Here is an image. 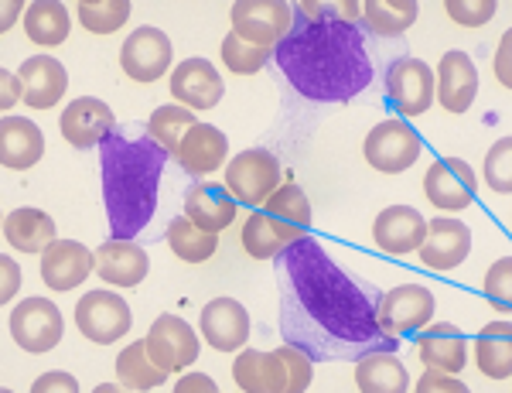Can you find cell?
Segmentation results:
<instances>
[{"label":"cell","mask_w":512,"mask_h":393,"mask_svg":"<svg viewBox=\"0 0 512 393\" xmlns=\"http://www.w3.org/2000/svg\"><path fill=\"white\" fill-rule=\"evenodd\" d=\"M263 209L277 212L280 219H287V223H294V226H301V229L311 226V199L304 195V188L294 185V182L280 185L277 192L270 195L267 202H263Z\"/></svg>","instance_id":"39"},{"label":"cell","mask_w":512,"mask_h":393,"mask_svg":"<svg viewBox=\"0 0 512 393\" xmlns=\"http://www.w3.org/2000/svg\"><path fill=\"white\" fill-rule=\"evenodd\" d=\"M475 366L489 380H512V322H489L478 332Z\"/></svg>","instance_id":"31"},{"label":"cell","mask_w":512,"mask_h":393,"mask_svg":"<svg viewBox=\"0 0 512 393\" xmlns=\"http://www.w3.org/2000/svg\"><path fill=\"white\" fill-rule=\"evenodd\" d=\"M482 178L495 195H512V137H499V141L489 147L485 165H482Z\"/></svg>","instance_id":"40"},{"label":"cell","mask_w":512,"mask_h":393,"mask_svg":"<svg viewBox=\"0 0 512 393\" xmlns=\"http://www.w3.org/2000/svg\"><path fill=\"white\" fill-rule=\"evenodd\" d=\"M362 154H366V165L376 168L379 175H403L420 161L424 141L403 117H386L366 134Z\"/></svg>","instance_id":"4"},{"label":"cell","mask_w":512,"mask_h":393,"mask_svg":"<svg viewBox=\"0 0 512 393\" xmlns=\"http://www.w3.org/2000/svg\"><path fill=\"white\" fill-rule=\"evenodd\" d=\"M21 100H24L21 76H18V72H11V69H4V72H0V110L11 113Z\"/></svg>","instance_id":"46"},{"label":"cell","mask_w":512,"mask_h":393,"mask_svg":"<svg viewBox=\"0 0 512 393\" xmlns=\"http://www.w3.org/2000/svg\"><path fill=\"white\" fill-rule=\"evenodd\" d=\"M195 110H188V106L181 103H168V106H158V110L147 117V137H154L164 151L175 154L181 137L188 134V127H195Z\"/></svg>","instance_id":"36"},{"label":"cell","mask_w":512,"mask_h":393,"mask_svg":"<svg viewBox=\"0 0 512 393\" xmlns=\"http://www.w3.org/2000/svg\"><path fill=\"white\" fill-rule=\"evenodd\" d=\"M301 236H308V229L287 223L277 212H267L260 206L256 212H250V219L243 223L239 240H243V250L250 253L253 260H277L280 253L301 240Z\"/></svg>","instance_id":"20"},{"label":"cell","mask_w":512,"mask_h":393,"mask_svg":"<svg viewBox=\"0 0 512 393\" xmlns=\"http://www.w3.org/2000/svg\"><path fill=\"white\" fill-rule=\"evenodd\" d=\"M147 270H151V260L134 240H106L96 250L99 281L113 284V288H140L147 281Z\"/></svg>","instance_id":"23"},{"label":"cell","mask_w":512,"mask_h":393,"mask_svg":"<svg viewBox=\"0 0 512 393\" xmlns=\"http://www.w3.org/2000/svg\"><path fill=\"white\" fill-rule=\"evenodd\" d=\"M468 387L461 383V373H448V370H431L427 366L424 376L417 380V393H465Z\"/></svg>","instance_id":"44"},{"label":"cell","mask_w":512,"mask_h":393,"mask_svg":"<svg viewBox=\"0 0 512 393\" xmlns=\"http://www.w3.org/2000/svg\"><path fill=\"white\" fill-rule=\"evenodd\" d=\"M222 185L243 206H263L284 185V168L267 147H246L226 165V182Z\"/></svg>","instance_id":"5"},{"label":"cell","mask_w":512,"mask_h":393,"mask_svg":"<svg viewBox=\"0 0 512 393\" xmlns=\"http://www.w3.org/2000/svg\"><path fill=\"white\" fill-rule=\"evenodd\" d=\"M427 240V219L414 206H386L373 223V243L390 257L417 253Z\"/></svg>","instance_id":"19"},{"label":"cell","mask_w":512,"mask_h":393,"mask_svg":"<svg viewBox=\"0 0 512 393\" xmlns=\"http://www.w3.org/2000/svg\"><path fill=\"white\" fill-rule=\"evenodd\" d=\"M168 247L178 260L185 264H205L212 260V253L219 250V233H205L202 226H195L188 216H178L168 226Z\"/></svg>","instance_id":"35"},{"label":"cell","mask_w":512,"mask_h":393,"mask_svg":"<svg viewBox=\"0 0 512 393\" xmlns=\"http://www.w3.org/2000/svg\"><path fill=\"white\" fill-rule=\"evenodd\" d=\"M31 390L35 393H76L79 390V380L72 373H65V370H55V373H45V376H38L35 383H31Z\"/></svg>","instance_id":"48"},{"label":"cell","mask_w":512,"mask_h":393,"mask_svg":"<svg viewBox=\"0 0 512 393\" xmlns=\"http://www.w3.org/2000/svg\"><path fill=\"white\" fill-rule=\"evenodd\" d=\"M171 154L154 137L113 130L99 144V178L113 240H134L158 209V188Z\"/></svg>","instance_id":"3"},{"label":"cell","mask_w":512,"mask_h":393,"mask_svg":"<svg viewBox=\"0 0 512 393\" xmlns=\"http://www.w3.org/2000/svg\"><path fill=\"white\" fill-rule=\"evenodd\" d=\"M233 380L246 393H284L287 390V363L277 349H239L233 363Z\"/></svg>","instance_id":"25"},{"label":"cell","mask_w":512,"mask_h":393,"mask_svg":"<svg viewBox=\"0 0 512 393\" xmlns=\"http://www.w3.org/2000/svg\"><path fill=\"white\" fill-rule=\"evenodd\" d=\"M417 0H366L362 4V24L376 38H400L417 24Z\"/></svg>","instance_id":"33"},{"label":"cell","mask_w":512,"mask_h":393,"mask_svg":"<svg viewBox=\"0 0 512 393\" xmlns=\"http://www.w3.org/2000/svg\"><path fill=\"white\" fill-rule=\"evenodd\" d=\"M198 332L216 352H239L250 342V311L236 298H212L198 315Z\"/></svg>","instance_id":"14"},{"label":"cell","mask_w":512,"mask_h":393,"mask_svg":"<svg viewBox=\"0 0 512 393\" xmlns=\"http://www.w3.org/2000/svg\"><path fill=\"white\" fill-rule=\"evenodd\" d=\"M130 11H134L130 0H79L76 4L79 24L89 35H113V31H120L130 21Z\"/></svg>","instance_id":"37"},{"label":"cell","mask_w":512,"mask_h":393,"mask_svg":"<svg viewBox=\"0 0 512 393\" xmlns=\"http://www.w3.org/2000/svg\"><path fill=\"white\" fill-rule=\"evenodd\" d=\"M424 195L444 212H461L478 199V175L465 158H437L424 171Z\"/></svg>","instance_id":"13"},{"label":"cell","mask_w":512,"mask_h":393,"mask_svg":"<svg viewBox=\"0 0 512 393\" xmlns=\"http://www.w3.org/2000/svg\"><path fill=\"white\" fill-rule=\"evenodd\" d=\"M41 281L52 291H76L96 270V250L79 240H55L41 253Z\"/></svg>","instance_id":"18"},{"label":"cell","mask_w":512,"mask_h":393,"mask_svg":"<svg viewBox=\"0 0 512 393\" xmlns=\"http://www.w3.org/2000/svg\"><path fill=\"white\" fill-rule=\"evenodd\" d=\"M219 55H222V65H226L233 76H256V72L263 69L270 59H274V52L270 48H260V45H250V42H243V38L236 35H226L222 38V48H219Z\"/></svg>","instance_id":"38"},{"label":"cell","mask_w":512,"mask_h":393,"mask_svg":"<svg viewBox=\"0 0 512 393\" xmlns=\"http://www.w3.org/2000/svg\"><path fill=\"white\" fill-rule=\"evenodd\" d=\"M332 14L338 21L355 24V21H362V4L359 0H342V4H332Z\"/></svg>","instance_id":"50"},{"label":"cell","mask_w":512,"mask_h":393,"mask_svg":"<svg viewBox=\"0 0 512 393\" xmlns=\"http://www.w3.org/2000/svg\"><path fill=\"white\" fill-rule=\"evenodd\" d=\"M0 274H4V288H0V301H4V305H11V301L18 298L21 284H24V274H21L18 260H14V257H0Z\"/></svg>","instance_id":"47"},{"label":"cell","mask_w":512,"mask_h":393,"mask_svg":"<svg viewBox=\"0 0 512 393\" xmlns=\"http://www.w3.org/2000/svg\"><path fill=\"white\" fill-rule=\"evenodd\" d=\"M59 130L65 144H72L76 151H86V147H99L117 130V117H113L110 103L96 100V96H79L62 110Z\"/></svg>","instance_id":"15"},{"label":"cell","mask_w":512,"mask_h":393,"mask_svg":"<svg viewBox=\"0 0 512 393\" xmlns=\"http://www.w3.org/2000/svg\"><path fill=\"white\" fill-rule=\"evenodd\" d=\"M417 253H420V264L427 270L448 274V270L465 264L468 253H472V229L451 216L431 219L427 223V240Z\"/></svg>","instance_id":"17"},{"label":"cell","mask_w":512,"mask_h":393,"mask_svg":"<svg viewBox=\"0 0 512 393\" xmlns=\"http://www.w3.org/2000/svg\"><path fill=\"white\" fill-rule=\"evenodd\" d=\"M21 11H28V4H21V0H7V4H4V21H0V31H11L14 21L21 18Z\"/></svg>","instance_id":"51"},{"label":"cell","mask_w":512,"mask_h":393,"mask_svg":"<svg viewBox=\"0 0 512 393\" xmlns=\"http://www.w3.org/2000/svg\"><path fill=\"white\" fill-rule=\"evenodd\" d=\"M120 387H123V383H120ZM120 387H117V383H99L96 390H99V393H117Z\"/></svg>","instance_id":"52"},{"label":"cell","mask_w":512,"mask_h":393,"mask_svg":"<svg viewBox=\"0 0 512 393\" xmlns=\"http://www.w3.org/2000/svg\"><path fill=\"white\" fill-rule=\"evenodd\" d=\"M434 308L437 301L427 284H396V288L383 291V298H379V329L390 339L414 335L431 325Z\"/></svg>","instance_id":"7"},{"label":"cell","mask_w":512,"mask_h":393,"mask_svg":"<svg viewBox=\"0 0 512 393\" xmlns=\"http://www.w3.org/2000/svg\"><path fill=\"white\" fill-rule=\"evenodd\" d=\"M171 62H175L171 38L154 24L134 28L120 48V65L134 83H158L161 76L171 72Z\"/></svg>","instance_id":"10"},{"label":"cell","mask_w":512,"mask_h":393,"mask_svg":"<svg viewBox=\"0 0 512 393\" xmlns=\"http://www.w3.org/2000/svg\"><path fill=\"white\" fill-rule=\"evenodd\" d=\"M72 31L69 7L62 0H35L24 11V35L38 48H59Z\"/></svg>","instance_id":"32"},{"label":"cell","mask_w":512,"mask_h":393,"mask_svg":"<svg viewBox=\"0 0 512 393\" xmlns=\"http://www.w3.org/2000/svg\"><path fill=\"white\" fill-rule=\"evenodd\" d=\"M65 318L55 301L48 298H24L11 311V339L24 352H52L62 342Z\"/></svg>","instance_id":"11"},{"label":"cell","mask_w":512,"mask_h":393,"mask_svg":"<svg viewBox=\"0 0 512 393\" xmlns=\"http://www.w3.org/2000/svg\"><path fill=\"white\" fill-rule=\"evenodd\" d=\"M198 335L181 315H158L151 332L144 335L147 352L164 373H185V366L198 363Z\"/></svg>","instance_id":"12"},{"label":"cell","mask_w":512,"mask_h":393,"mask_svg":"<svg viewBox=\"0 0 512 393\" xmlns=\"http://www.w3.org/2000/svg\"><path fill=\"white\" fill-rule=\"evenodd\" d=\"M274 62L304 100L349 103L373 83L366 35L335 14L321 21H294V31L274 48Z\"/></svg>","instance_id":"2"},{"label":"cell","mask_w":512,"mask_h":393,"mask_svg":"<svg viewBox=\"0 0 512 393\" xmlns=\"http://www.w3.org/2000/svg\"><path fill=\"white\" fill-rule=\"evenodd\" d=\"M45 158V134L28 117L0 120V165L7 171H28Z\"/></svg>","instance_id":"26"},{"label":"cell","mask_w":512,"mask_h":393,"mask_svg":"<svg viewBox=\"0 0 512 393\" xmlns=\"http://www.w3.org/2000/svg\"><path fill=\"white\" fill-rule=\"evenodd\" d=\"M175 390L178 393H216L219 383L212 380V376H205V373H181Z\"/></svg>","instance_id":"49"},{"label":"cell","mask_w":512,"mask_h":393,"mask_svg":"<svg viewBox=\"0 0 512 393\" xmlns=\"http://www.w3.org/2000/svg\"><path fill=\"white\" fill-rule=\"evenodd\" d=\"M4 240H7V247H14L18 253H35V257H41V253L59 240V226H55V219L48 216L45 209L21 206L14 212H7Z\"/></svg>","instance_id":"29"},{"label":"cell","mask_w":512,"mask_h":393,"mask_svg":"<svg viewBox=\"0 0 512 393\" xmlns=\"http://www.w3.org/2000/svg\"><path fill=\"white\" fill-rule=\"evenodd\" d=\"M280 288V335L301 346L315 363L325 359H359L366 349L390 346L379 329V294L325 253L318 240L301 236L277 257Z\"/></svg>","instance_id":"1"},{"label":"cell","mask_w":512,"mask_h":393,"mask_svg":"<svg viewBox=\"0 0 512 393\" xmlns=\"http://www.w3.org/2000/svg\"><path fill=\"white\" fill-rule=\"evenodd\" d=\"M386 96H390L393 110L407 117H424L437 103V76L424 59H396L386 69Z\"/></svg>","instance_id":"8"},{"label":"cell","mask_w":512,"mask_h":393,"mask_svg":"<svg viewBox=\"0 0 512 393\" xmlns=\"http://www.w3.org/2000/svg\"><path fill=\"white\" fill-rule=\"evenodd\" d=\"M229 21L243 42L274 52L294 31V4L287 0H236Z\"/></svg>","instance_id":"6"},{"label":"cell","mask_w":512,"mask_h":393,"mask_svg":"<svg viewBox=\"0 0 512 393\" xmlns=\"http://www.w3.org/2000/svg\"><path fill=\"white\" fill-rule=\"evenodd\" d=\"M277 352L284 356V363H287V380H291V383H287V390H291V393L308 390L311 376H315V359H311L301 346H291V342H284Z\"/></svg>","instance_id":"43"},{"label":"cell","mask_w":512,"mask_h":393,"mask_svg":"<svg viewBox=\"0 0 512 393\" xmlns=\"http://www.w3.org/2000/svg\"><path fill=\"white\" fill-rule=\"evenodd\" d=\"M134 325V311L117 291H89L76 305V329L96 346H113Z\"/></svg>","instance_id":"9"},{"label":"cell","mask_w":512,"mask_h":393,"mask_svg":"<svg viewBox=\"0 0 512 393\" xmlns=\"http://www.w3.org/2000/svg\"><path fill=\"white\" fill-rule=\"evenodd\" d=\"M171 373H164L158 363L147 352V342L137 339L117 356V380L123 383V390H154L168 380Z\"/></svg>","instance_id":"34"},{"label":"cell","mask_w":512,"mask_h":393,"mask_svg":"<svg viewBox=\"0 0 512 393\" xmlns=\"http://www.w3.org/2000/svg\"><path fill=\"white\" fill-rule=\"evenodd\" d=\"M437 76V103L448 113H468L478 96V69L465 52H444L434 69Z\"/></svg>","instance_id":"21"},{"label":"cell","mask_w":512,"mask_h":393,"mask_svg":"<svg viewBox=\"0 0 512 393\" xmlns=\"http://www.w3.org/2000/svg\"><path fill=\"white\" fill-rule=\"evenodd\" d=\"M185 216L205 233H222L236 223V199L226 185L202 182L185 195Z\"/></svg>","instance_id":"30"},{"label":"cell","mask_w":512,"mask_h":393,"mask_svg":"<svg viewBox=\"0 0 512 393\" xmlns=\"http://www.w3.org/2000/svg\"><path fill=\"white\" fill-rule=\"evenodd\" d=\"M417 356L431 370L461 373L468 366V339L458 325L451 322H431L417 332Z\"/></svg>","instance_id":"24"},{"label":"cell","mask_w":512,"mask_h":393,"mask_svg":"<svg viewBox=\"0 0 512 393\" xmlns=\"http://www.w3.org/2000/svg\"><path fill=\"white\" fill-rule=\"evenodd\" d=\"M171 96L188 110L205 113L226 96V83L209 59H185L171 69Z\"/></svg>","instance_id":"16"},{"label":"cell","mask_w":512,"mask_h":393,"mask_svg":"<svg viewBox=\"0 0 512 393\" xmlns=\"http://www.w3.org/2000/svg\"><path fill=\"white\" fill-rule=\"evenodd\" d=\"M492 72H495V83H499L502 89H509V93H512V28L502 31L499 45H495Z\"/></svg>","instance_id":"45"},{"label":"cell","mask_w":512,"mask_h":393,"mask_svg":"<svg viewBox=\"0 0 512 393\" xmlns=\"http://www.w3.org/2000/svg\"><path fill=\"white\" fill-rule=\"evenodd\" d=\"M18 76L24 83V103L35 106V110L55 106L65 96V89H69V72L52 55H31V59H24Z\"/></svg>","instance_id":"28"},{"label":"cell","mask_w":512,"mask_h":393,"mask_svg":"<svg viewBox=\"0 0 512 393\" xmlns=\"http://www.w3.org/2000/svg\"><path fill=\"white\" fill-rule=\"evenodd\" d=\"M355 387L362 393H403L410 390V373L390 346L366 349L355 363Z\"/></svg>","instance_id":"27"},{"label":"cell","mask_w":512,"mask_h":393,"mask_svg":"<svg viewBox=\"0 0 512 393\" xmlns=\"http://www.w3.org/2000/svg\"><path fill=\"white\" fill-rule=\"evenodd\" d=\"M482 294L495 311H512V253L509 257H499L485 270Z\"/></svg>","instance_id":"41"},{"label":"cell","mask_w":512,"mask_h":393,"mask_svg":"<svg viewBox=\"0 0 512 393\" xmlns=\"http://www.w3.org/2000/svg\"><path fill=\"white\" fill-rule=\"evenodd\" d=\"M175 158H178V165L188 171V175H195V178L212 175V171L229 165V161H226L229 158V137L222 134L219 127L202 124V120H198V124L188 127V134L181 137Z\"/></svg>","instance_id":"22"},{"label":"cell","mask_w":512,"mask_h":393,"mask_svg":"<svg viewBox=\"0 0 512 393\" xmlns=\"http://www.w3.org/2000/svg\"><path fill=\"white\" fill-rule=\"evenodd\" d=\"M444 11L461 28H485L499 14V0H444Z\"/></svg>","instance_id":"42"}]
</instances>
